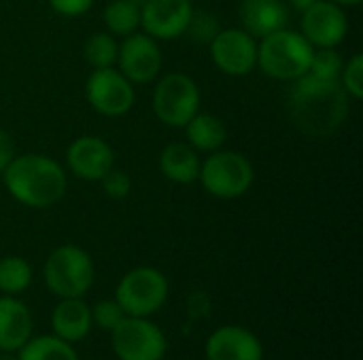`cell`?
Returning a JSON list of instances; mask_svg holds the SVG:
<instances>
[{
	"label": "cell",
	"instance_id": "cell-1",
	"mask_svg": "<svg viewBox=\"0 0 363 360\" xmlns=\"http://www.w3.org/2000/svg\"><path fill=\"white\" fill-rule=\"evenodd\" d=\"M289 115L306 136L325 138L349 117L347 91L340 81L317 79L306 72L289 89Z\"/></svg>",
	"mask_w": 363,
	"mask_h": 360
},
{
	"label": "cell",
	"instance_id": "cell-2",
	"mask_svg": "<svg viewBox=\"0 0 363 360\" xmlns=\"http://www.w3.org/2000/svg\"><path fill=\"white\" fill-rule=\"evenodd\" d=\"M2 174L9 193L28 208H49L66 193L64 170L45 155L30 153L13 157Z\"/></svg>",
	"mask_w": 363,
	"mask_h": 360
},
{
	"label": "cell",
	"instance_id": "cell-3",
	"mask_svg": "<svg viewBox=\"0 0 363 360\" xmlns=\"http://www.w3.org/2000/svg\"><path fill=\"white\" fill-rule=\"evenodd\" d=\"M315 47L294 30H277L257 45V66L264 74L279 81H296L311 68Z\"/></svg>",
	"mask_w": 363,
	"mask_h": 360
},
{
	"label": "cell",
	"instance_id": "cell-4",
	"mask_svg": "<svg viewBox=\"0 0 363 360\" xmlns=\"http://www.w3.org/2000/svg\"><path fill=\"white\" fill-rule=\"evenodd\" d=\"M45 282L62 299L83 297L94 284L91 257L72 244L55 248L45 263Z\"/></svg>",
	"mask_w": 363,
	"mask_h": 360
},
{
	"label": "cell",
	"instance_id": "cell-5",
	"mask_svg": "<svg viewBox=\"0 0 363 360\" xmlns=\"http://www.w3.org/2000/svg\"><path fill=\"white\" fill-rule=\"evenodd\" d=\"M202 187L221 199H234L245 195L253 185L251 161L234 151H213L204 163H200Z\"/></svg>",
	"mask_w": 363,
	"mask_h": 360
},
{
	"label": "cell",
	"instance_id": "cell-6",
	"mask_svg": "<svg viewBox=\"0 0 363 360\" xmlns=\"http://www.w3.org/2000/svg\"><path fill=\"white\" fill-rule=\"evenodd\" d=\"M200 108V89L183 72H170L160 79L153 91V112L170 127H185Z\"/></svg>",
	"mask_w": 363,
	"mask_h": 360
},
{
	"label": "cell",
	"instance_id": "cell-7",
	"mask_svg": "<svg viewBox=\"0 0 363 360\" xmlns=\"http://www.w3.org/2000/svg\"><path fill=\"white\" fill-rule=\"evenodd\" d=\"M115 299L123 308L125 316L147 318L166 303L168 280L155 267H136L121 278Z\"/></svg>",
	"mask_w": 363,
	"mask_h": 360
},
{
	"label": "cell",
	"instance_id": "cell-8",
	"mask_svg": "<svg viewBox=\"0 0 363 360\" xmlns=\"http://www.w3.org/2000/svg\"><path fill=\"white\" fill-rule=\"evenodd\" d=\"M111 344L119 360H162L168 348L162 329L138 316H125L111 331Z\"/></svg>",
	"mask_w": 363,
	"mask_h": 360
},
{
	"label": "cell",
	"instance_id": "cell-9",
	"mask_svg": "<svg viewBox=\"0 0 363 360\" xmlns=\"http://www.w3.org/2000/svg\"><path fill=\"white\" fill-rule=\"evenodd\" d=\"M87 102L94 110L104 117H121L134 104V87L132 83L113 66L96 68L85 85Z\"/></svg>",
	"mask_w": 363,
	"mask_h": 360
},
{
	"label": "cell",
	"instance_id": "cell-10",
	"mask_svg": "<svg viewBox=\"0 0 363 360\" xmlns=\"http://www.w3.org/2000/svg\"><path fill=\"white\" fill-rule=\"evenodd\" d=\"M211 53L217 68L230 76H245L257 66V42L240 28L219 30L211 40Z\"/></svg>",
	"mask_w": 363,
	"mask_h": 360
},
{
	"label": "cell",
	"instance_id": "cell-11",
	"mask_svg": "<svg viewBox=\"0 0 363 360\" xmlns=\"http://www.w3.org/2000/svg\"><path fill=\"white\" fill-rule=\"evenodd\" d=\"M119 72L130 83H149L160 74L162 68V51L157 40L149 34L132 32L117 49Z\"/></svg>",
	"mask_w": 363,
	"mask_h": 360
},
{
	"label": "cell",
	"instance_id": "cell-12",
	"mask_svg": "<svg viewBox=\"0 0 363 360\" xmlns=\"http://www.w3.org/2000/svg\"><path fill=\"white\" fill-rule=\"evenodd\" d=\"M349 32L347 13L332 0H317L302 13V36L319 49L336 47Z\"/></svg>",
	"mask_w": 363,
	"mask_h": 360
},
{
	"label": "cell",
	"instance_id": "cell-13",
	"mask_svg": "<svg viewBox=\"0 0 363 360\" xmlns=\"http://www.w3.org/2000/svg\"><path fill=\"white\" fill-rule=\"evenodd\" d=\"M191 13L189 0H147L140 6V25L155 40H172L185 34Z\"/></svg>",
	"mask_w": 363,
	"mask_h": 360
},
{
	"label": "cell",
	"instance_id": "cell-14",
	"mask_svg": "<svg viewBox=\"0 0 363 360\" xmlns=\"http://www.w3.org/2000/svg\"><path fill=\"white\" fill-rule=\"evenodd\" d=\"M68 168L83 180H102L115 166V153L98 136L77 138L66 153Z\"/></svg>",
	"mask_w": 363,
	"mask_h": 360
},
{
	"label": "cell",
	"instance_id": "cell-15",
	"mask_svg": "<svg viewBox=\"0 0 363 360\" xmlns=\"http://www.w3.org/2000/svg\"><path fill=\"white\" fill-rule=\"evenodd\" d=\"M259 339L242 327L230 325L217 329L206 342V360H262Z\"/></svg>",
	"mask_w": 363,
	"mask_h": 360
},
{
	"label": "cell",
	"instance_id": "cell-16",
	"mask_svg": "<svg viewBox=\"0 0 363 360\" xmlns=\"http://www.w3.org/2000/svg\"><path fill=\"white\" fill-rule=\"evenodd\" d=\"M242 30L253 38H264L277 30L287 28L289 11L281 0H245L240 4Z\"/></svg>",
	"mask_w": 363,
	"mask_h": 360
},
{
	"label": "cell",
	"instance_id": "cell-17",
	"mask_svg": "<svg viewBox=\"0 0 363 360\" xmlns=\"http://www.w3.org/2000/svg\"><path fill=\"white\" fill-rule=\"evenodd\" d=\"M51 327L55 337L68 344L81 342L91 331V310L81 297L62 299L51 314Z\"/></svg>",
	"mask_w": 363,
	"mask_h": 360
},
{
	"label": "cell",
	"instance_id": "cell-18",
	"mask_svg": "<svg viewBox=\"0 0 363 360\" xmlns=\"http://www.w3.org/2000/svg\"><path fill=\"white\" fill-rule=\"evenodd\" d=\"M32 335L30 310L13 299H0V352H17Z\"/></svg>",
	"mask_w": 363,
	"mask_h": 360
},
{
	"label": "cell",
	"instance_id": "cell-19",
	"mask_svg": "<svg viewBox=\"0 0 363 360\" xmlns=\"http://www.w3.org/2000/svg\"><path fill=\"white\" fill-rule=\"evenodd\" d=\"M162 174L179 185H189L200 174V159L189 142H172L160 155Z\"/></svg>",
	"mask_w": 363,
	"mask_h": 360
},
{
	"label": "cell",
	"instance_id": "cell-20",
	"mask_svg": "<svg viewBox=\"0 0 363 360\" xmlns=\"http://www.w3.org/2000/svg\"><path fill=\"white\" fill-rule=\"evenodd\" d=\"M187 140L196 151H217L228 136L223 121L215 115H194V119L185 125Z\"/></svg>",
	"mask_w": 363,
	"mask_h": 360
},
{
	"label": "cell",
	"instance_id": "cell-21",
	"mask_svg": "<svg viewBox=\"0 0 363 360\" xmlns=\"http://www.w3.org/2000/svg\"><path fill=\"white\" fill-rule=\"evenodd\" d=\"M17 352L19 360H79L70 344L55 335H43L32 342L28 339Z\"/></svg>",
	"mask_w": 363,
	"mask_h": 360
},
{
	"label": "cell",
	"instance_id": "cell-22",
	"mask_svg": "<svg viewBox=\"0 0 363 360\" xmlns=\"http://www.w3.org/2000/svg\"><path fill=\"white\" fill-rule=\"evenodd\" d=\"M104 23L111 34L128 36L140 25V8L128 0H113L104 8Z\"/></svg>",
	"mask_w": 363,
	"mask_h": 360
},
{
	"label": "cell",
	"instance_id": "cell-23",
	"mask_svg": "<svg viewBox=\"0 0 363 360\" xmlns=\"http://www.w3.org/2000/svg\"><path fill=\"white\" fill-rule=\"evenodd\" d=\"M32 282V269L28 261L19 257H6L0 261V291L6 295L23 293Z\"/></svg>",
	"mask_w": 363,
	"mask_h": 360
},
{
	"label": "cell",
	"instance_id": "cell-24",
	"mask_svg": "<svg viewBox=\"0 0 363 360\" xmlns=\"http://www.w3.org/2000/svg\"><path fill=\"white\" fill-rule=\"evenodd\" d=\"M117 49L119 45L111 34L98 32L85 42V59L94 68H111L117 62Z\"/></svg>",
	"mask_w": 363,
	"mask_h": 360
},
{
	"label": "cell",
	"instance_id": "cell-25",
	"mask_svg": "<svg viewBox=\"0 0 363 360\" xmlns=\"http://www.w3.org/2000/svg\"><path fill=\"white\" fill-rule=\"evenodd\" d=\"M342 66H345V62H342L340 53L334 51V47H330V49H319V51L313 53L308 74H313V76H317V79L340 81Z\"/></svg>",
	"mask_w": 363,
	"mask_h": 360
},
{
	"label": "cell",
	"instance_id": "cell-26",
	"mask_svg": "<svg viewBox=\"0 0 363 360\" xmlns=\"http://www.w3.org/2000/svg\"><path fill=\"white\" fill-rule=\"evenodd\" d=\"M340 83L347 91V95L355 98V100H362L363 98V55L362 53H355L347 66H342V72H340Z\"/></svg>",
	"mask_w": 363,
	"mask_h": 360
},
{
	"label": "cell",
	"instance_id": "cell-27",
	"mask_svg": "<svg viewBox=\"0 0 363 360\" xmlns=\"http://www.w3.org/2000/svg\"><path fill=\"white\" fill-rule=\"evenodd\" d=\"M217 32H219V23H217V17L215 15H211V13H204V11H200V13H191V19H189V25H187V30H185V34H189L194 40H198V42H208L211 45V40L217 36Z\"/></svg>",
	"mask_w": 363,
	"mask_h": 360
},
{
	"label": "cell",
	"instance_id": "cell-28",
	"mask_svg": "<svg viewBox=\"0 0 363 360\" xmlns=\"http://www.w3.org/2000/svg\"><path fill=\"white\" fill-rule=\"evenodd\" d=\"M123 318H125V312L117 303V299H102L91 310V320L104 331H113Z\"/></svg>",
	"mask_w": 363,
	"mask_h": 360
},
{
	"label": "cell",
	"instance_id": "cell-29",
	"mask_svg": "<svg viewBox=\"0 0 363 360\" xmlns=\"http://www.w3.org/2000/svg\"><path fill=\"white\" fill-rule=\"evenodd\" d=\"M102 189L108 197L113 199H121L130 193V178L128 174L119 172V170H111L104 178H102Z\"/></svg>",
	"mask_w": 363,
	"mask_h": 360
},
{
	"label": "cell",
	"instance_id": "cell-30",
	"mask_svg": "<svg viewBox=\"0 0 363 360\" xmlns=\"http://www.w3.org/2000/svg\"><path fill=\"white\" fill-rule=\"evenodd\" d=\"M51 8L57 11L60 15H83L85 11H89V6L94 4V0H49Z\"/></svg>",
	"mask_w": 363,
	"mask_h": 360
},
{
	"label": "cell",
	"instance_id": "cell-31",
	"mask_svg": "<svg viewBox=\"0 0 363 360\" xmlns=\"http://www.w3.org/2000/svg\"><path fill=\"white\" fill-rule=\"evenodd\" d=\"M15 157V146H13V140L6 132L0 129V172L6 170V166L13 161Z\"/></svg>",
	"mask_w": 363,
	"mask_h": 360
},
{
	"label": "cell",
	"instance_id": "cell-32",
	"mask_svg": "<svg viewBox=\"0 0 363 360\" xmlns=\"http://www.w3.org/2000/svg\"><path fill=\"white\" fill-rule=\"evenodd\" d=\"M291 2V6L296 8V11H300V13H304L306 8H311L317 0H289Z\"/></svg>",
	"mask_w": 363,
	"mask_h": 360
},
{
	"label": "cell",
	"instance_id": "cell-33",
	"mask_svg": "<svg viewBox=\"0 0 363 360\" xmlns=\"http://www.w3.org/2000/svg\"><path fill=\"white\" fill-rule=\"evenodd\" d=\"M332 2H336L338 6H355V4H359L362 0H332Z\"/></svg>",
	"mask_w": 363,
	"mask_h": 360
},
{
	"label": "cell",
	"instance_id": "cell-34",
	"mask_svg": "<svg viewBox=\"0 0 363 360\" xmlns=\"http://www.w3.org/2000/svg\"><path fill=\"white\" fill-rule=\"evenodd\" d=\"M0 360H19V356H15L13 352H2V354H0Z\"/></svg>",
	"mask_w": 363,
	"mask_h": 360
},
{
	"label": "cell",
	"instance_id": "cell-35",
	"mask_svg": "<svg viewBox=\"0 0 363 360\" xmlns=\"http://www.w3.org/2000/svg\"><path fill=\"white\" fill-rule=\"evenodd\" d=\"M128 2H132V4H136V6L140 8V6H143V4H145L147 0H128Z\"/></svg>",
	"mask_w": 363,
	"mask_h": 360
}]
</instances>
